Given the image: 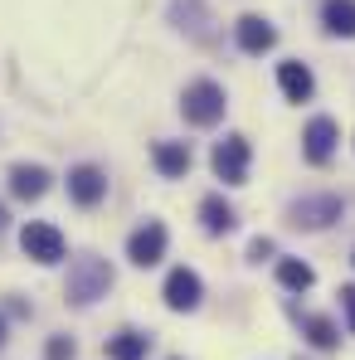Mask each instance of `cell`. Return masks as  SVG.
Instances as JSON below:
<instances>
[{
    "label": "cell",
    "mask_w": 355,
    "mask_h": 360,
    "mask_svg": "<svg viewBox=\"0 0 355 360\" xmlns=\"http://www.w3.org/2000/svg\"><path fill=\"white\" fill-rule=\"evenodd\" d=\"M273 44H278V30L268 20H258V15H243L238 20V49L243 54H268Z\"/></svg>",
    "instance_id": "obj_11"
},
{
    "label": "cell",
    "mask_w": 355,
    "mask_h": 360,
    "mask_svg": "<svg viewBox=\"0 0 355 360\" xmlns=\"http://www.w3.org/2000/svg\"><path fill=\"white\" fill-rule=\"evenodd\" d=\"M321 20H326L331 34L355 39V0H326V5H321Z\"/></svg>",
    "instance_id": "obj_14"
},
{
    "label": "cell",
    "mask_w": 355,
    "mask_h": 360,
    "mask_svg": "<svg viewBox=\"0 0 355 360\" xmlns=\"http://www.w3.org/2000/svg\"><path fill=\"white\" fill-rule=\"evenodd\" d=\"M151 161H156V171H161L166 180H180L185 171H190V146H185V141H156Z\"/></svg>",
    "instance_id": "obj_12"
},
{
    "label": "cell",
    "mask_w": 355,
    "mask_h": 360,
    "mask_svg": "<svg viewBox=\"0 0 355 360\" xmlns=\"http://www.w3.org/2000/svg\"><path fill=\"white\" fill-rule=\"evenodd\" d=\"M0 224H5V210H0Z\"/></svg>",
    "instance_id": "obj_23"
},
{
    "label": "cell",
    "mask_w": 355,
    "mask_h": 360,
    "mask_svg": "<svg viewBox=\"0 0 355 360\" xmlns=\"http://www.w3.org/2000/svg\"><path fill=\"white\" fill-rule=\"evenodd\" d=\"M20 248H25L34 263H59V258H63V234L54 229V224L34 219V224L20 229Z\"/></svg>",
    "instance_id": "obj_4"
},
{
    "label": "cell",
    "mask_w": 355,
    "mask_h": 360,
    "mask_svg": "<svg viewBox=\"0 0 355 360\" xmlns=\"http://www.w3.org/2000/svg\"><path fill=\"white\" fill-rule=\"evenodd\" d=\"M306 336H311V346H321V351L336 346V326H331L326 316H306Z\"/></svg>",
    "instance_id": "obj_18"
},
{
    "label": "cell",
    "mask_w": 355,
    "mask_h": 360,
    "mask_svg": "<svg viewBox=\"0 0 355 360\" xmlns=\"http://www.w3.org/2000/svg\"><path fill=\"white\" fill-rule=\"evenodd\" d=\"M10 190H15L20 200H39V195L49 190V171H44V166H15V171H10Z\"/></svg>",
    "instance_id": "obj_13"
},
{
    "label": "cell",
    "mask_w": 355,
    "mask_h": 360,
    "mask_svg": "<svg viewBox=\"0 0 355 360\" xmlns=\"http://www.w3.org/2000/svg\"><path fill=\"white\" fill-rule=\"evenodd\" d=\"M331 219H341V200H336V195H306V200L292 205L297 229H326Z\"/></svg>",
    "instance_id": "obj_7"
},
{
    "label": "cell",
    "mask_w": 355,
    "mask_h": 360,
    "mask_svg": "<svg viewBox=\"0 0 355 360\" xmlns=\"http://www.w3.org/2000/svg\"><path fill=\"white\" fill-rule=\"evenodd\" d=\"M112 288V268L103 258H78L73 273H68V297L73 302H93Z\"/></svg>",
    "instance_id": "obj_2"
},
{
    "label": "cell",
    "mask_w": 355,
    "mask_h": 360,
    "mask_svg": "<svg viewBox=\"0 0 355 360\" xmlns=\"http://www.w3.org/2000/svg\"><path fill=\"white\" fill-rule=\"evenodd\" d=\"M209 166H214V176L224 180V185H243V180H248V141H243V136H224V141L214 146Z\"/></svg>",
    "instance_id": "obj_3"
},
{
    "label": "cell",
    "mask_w": 355,
    "mask_h": 360,
    "mask_svg": "<svg viewBox=\"0 0 355 360\" xmlns=\"http://www.w3.org/2000/svg\"><path fill=\"white\" fill-rule=\"evenodd\" d=\"M0 341H5V321H0Z\"/></svg>",
    "instance_id": "obj_22"
},
{
    "label": "cell",
    "mask_w": 355,
    "mask_h": 360,
    "mask_svg": "<svg viewBox=\"0 0 355 360\" xmlns=\"http://www.w3.org/2000/svg\"><path fill=\"white\" fill-rule=\"evenodd\" d=\"M336 141H341V131H336V122H331V117H311V122H306V131H302V151H306L311 166H326L331 151H336Z\"/></svg>",
    "instance_id": "obj_6"
},
{
    "label": "cell",
    "mask_w": 355,
    "mask_h": 360,
    "mask_svg": "<svg viewBox=\"0 0 355 360\" xmlns=\"http://www.w3.org/2000/svg\"><path fill=\"white\" fill-rule=\"evenodd\" d=\"M49 360H73V341L68 336H54L49 341Z\"/></svg>",
    "instance_id": "obj_19"
},
{
    "label": "cell",
    "mask_w": 355,
    "mask_h": 360,
    "mask_svg": "<svg viewBox=\"0 0 355 360\" xmlns=\"http://www.w3.org/2000/svg\"><path fill=\"white\" fill-rule=\"evenodd\" d=\"M278 283H283V288H292V292H306V288L316 283V273H311L302 258H283V263H278Z\"/></svg>",
    "instance_id": "obj_16"
},
{
    "label": "cell",
    "mask_w": 355,
    "mask_h": 360,
    "mask_svg": "<svg viewBox=\"0 0 355 360\" xmlns=\"http://www.w3.org/2000/svg\"><path fill=\"white\" fill-rule=\"evenodd\" d=\"M200 219H205V229H209V234H229V229H234V210H229L219 195H205Z\"/></svg>",
    "instance_id": "obj_15"
},
{
    "label": "cell",
    "mask_w": 355,
    "mask_h": 360,
    "mask_svg": "<svg viewBox=\"0 0 355 360\" xmlns=\"http://www.w3.org/2000/svg\"><path fill=\"white\" fill-rule=\"evenodd\" d=\"M268 253H273V243H268V239H253V243H248V258H268Z\"/></svg>",
    "instance_id": "obj_21"
},
{
    "label": "cell",
    "mask_w": 355,
    "mask_h": 360,
    "mask_svg": "<svg viewBox=\"0 0 355 360\" xmlns=\"http://www.w3.org/2000/svg\"><path fill=\"white\" fill-rule=\"evenodd\" d=\"M180 108H185V117L195 122V127H214V122L224 117L229 103H224V88H219V83L200 78V83L185 88V103H180Z\"/></svg>",
    "instance_id": "obj_1"
},
{
    "label": "cell",
    "mask_w": 355,
    "mask_h": 360,
    "mask_svg": "<svg viewBox=\"0 0 355 360\" xmlns=\"http://www.w3.org/2000/svg\"><path fill=\"white\" fill-rule=\"evenodd\" d=\"M278 88H283V98H288V103H306V98H311V88H316V78H311V68H306V63L288 59V63H278Z\"/></svg>",
    "instance_id": "obj_10"
},
{
    "label": "cell",
    "mask_w": 355,
    "mask_h": 360,
    "mask_svg": "<svg viewBox=\"0 0 355 360\" xmlns=\"http://www.w3.org/2000/svg\"><path fill=\"white\" fill-rule=\"evenodd\" d=\"M341 307H346V321H351V331H355V288L341 292Z\"/></svg>",
    "instance_id": "obj_20"
},
{
    "label": "cell",
    "mask_w": 355,
    "mask_h": 360,
    "mask_svg": "<svg viewBox=\"0 0 355 360\" xmlns=\"http://www.w3.org/2000/svg\"><path fill=\"white\" fill-rule=\"evenodd\" d=\"M200 297H205L200 273H190V268H171V278H166V307H171V311H195Z\"/></svg>",
    "instance_id": "obj_8"
},
{
    "label": "cell",
    "mask_w": 355,
    "mask_h": 360,
    "mask_svg": "<svg viewBox=\"0 0 355 360\" xmlns=\"http://www.w3.org/2000/svg\"><path fill=\"white\" fill-rule=\"evenodd\" d=\"M108 356L112 360H141L146 356V336H136V331H122L108 341Z\"/></svg>",
    "instance_id": "obj_17"
},
{
    "label": "cell",
    "mask_w": 355,
    "mask_h": 360,
    "mask_svg": "<svg viewBox=\"0 0 355 360\" xmlns=\"http://www.w3.org/2000/svg\"><path fill=\"white\" fill-rule=\"evenodd\" d=\"M127 258L136 263V268H151V263H161L166 258V224H156V219H146L131 239H127Z\"/></svg>",
    "instance_id": "obj_5"
},
{
    "label": "cell",
    "mask_w": 355,
    "mask_h": 360,
    "mask_svg": "<svg viewBox=\"0 0 355 360\" xmlns=\"http://www.w3.org/2000/svg\"><path fill=\"white\" fill-rule=\"evenodd\" d=\"M68 195H73V205L93 210V205L108 195V176H103L98 166H78V171H68Z\"/></svg>",
    "instance_id": "obj_9"
}]
</instances>
